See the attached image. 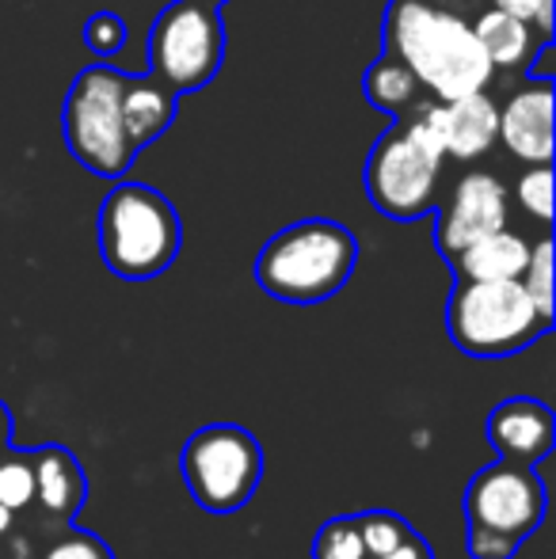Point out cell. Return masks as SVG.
<instances>
[{
	"label": "cell",
	"instance_id": "cell-5",
	"mask_svg": "<svg viewBox=\"0 0 556 559\" xmlns=\"http://www.w3.org/2000/svg\"><path fill=\"white\" fill-rule=\"evenodd\" d=\"M122 92H127V73L111 66H92L76 73L61 107L69 153L99 179H122L138 160V148L130 145L127 122H122Z\"/></svg>",
	"mask_w": 556,
	"mask_h": 559
},
{
	"label": "cell",
	"instance_id": "cell-30",
	"mask_svg": "<svg viewBox=\"0 0 556 559\" xmlns=\"http://www.w3.org/2000/svg\"><path fill=\"white\" fill-rule=\"evenodd\" d=\"M15 442V423H12V407L0 400V453Z\"/></svg>",
	"mask_w": 556,
	"mask_h": 559
},
{
	"label": "cell",
	"instance_id": "cell-23",
	"mask_svg": "<svg viewBox=\"0 0 556 559\" xmlns=\"http://www.w3.org/2000/svg\"><path fill=\"white\" fill-rule=\"evenodd\" d=\"M522 289L530 294V301L537 305L542 317L553 320V240H537L530 248V259H527V271H522Z\"/></svg>",
	"mask_w": 556,
	"mask_h": 559
},
{
	"label": "cell",
	"instance_id": "cell-6",
	"mask_svg": "<svg viewBox=\"0 0 556 559\" xmlns=\"http://www.w3.org/2000/svg\"><path fill=\"white\" fill-rule=\"evenodd\" d=\"M179 476H184L191 499L206 514H237L252 502L263 479V445L248 427L237 423H210L194 430L179 453Z\"/></svg>",
	"mask_w": 556,
	"mask_h": 559
},
{
	"label": "cell",
	"instance_id": "cell-21",
	"mask_svg": "<svg viewBox=\"0 0 556 559\" xmlns=\"http://www.w3.org/2000/svg\"><path fill=\"white\" fill-rule=\"evenodd\" d=\"M312 559H370L363 545V533H358V518H328L317 530V537H312Z\"/></svg>",
	"mask_w": 556,
	"mask_h": 559
},
{
	"label": "cell",
	"instance_id": "cell-25",
	"mask_svg": "<svg viewBox=\"0 0 556 559\" xmlns=\"http://www.w3.org/2000/svg\"><path fill=\"white\" fill-rule=\"evenodd\" d=\"M84 43L96 58H115L127 46V20L119 12H96L84 23Z\"/></svg>",
	"mask_w": 556,
	"mask_h": 559
},
{
	"label": "cell",
	"instance_id": "cell-14",
	"mask_svg": "<svg viewBox=\"0 0 556 559\" xmlns=\"http://www.w3.org/2000/svg\"><path fill=\"white\" fill-rule=\"evenodd\" d=\"M438 126H442V153L453 160H476L496 145L499 107L484 92H469L458 99H438Z\"/></svg>",
	"mask_w": 556,
	"mask_h": 559
},
{
	"label": "cell",
	"instance_id": "cell-11",
	"mask_svg": "<svg viewBox=\"0 0 556 559\" xmlns=\"http://www.w3.org/2000/svg\"><path fill=\"white\" fill-rule=\"evenodd\" d=\"M31 453H35V499H31L27 518L46 533H58L81 514L84 499H88V476H84L76 453H69L58 442L38 445Z\"/></svg>",
	"mask_w": 556,
	"mask_h": 559
},
{
	"label": "cell",
	"instance_id": "cell-2",
	"mask_svg": "<svg viewBox=\"0 0 556 559\" xmlns=\"http://www.w3.org/2000/svg\"><path fill=\"white\" fill-rule=\"evenodd\" d=\"M358 240L347 225L305 217L279 228L256 259V282L268 297L286 305H320L351 282Z\"/></svg>",
	"mask_w": 556,
	"mask_h": 559
},
{
	"label": "cell",
	"instance_id": "cell-18",
	"mask_svg": "<svg viewBox=\"0 0 556 559\" xmlns=\"http://www.w3.org/2000/svg\"><path fill=\"white\" fill-rule=\"evenodd\" d=\"M473 35L481 43L484 58L492 61V69H514L530 53V23L519 20L514 12H504V8H488V12L476 15Z\"/></svg>",
	"mask_w": 556,
	"mask_h": 559
},
{
	"label": "cell",
	"instance_id": "cell-15",
	"mask_svg": "<svg viewBox=\"0 0 556 559\" xmlns=\"http://www.w3.org/2000/svg\"><path fill=\"white\" fill-rule=\"evenodd\" d=\"M176 111H179V92H171L168 84L153 81V76H127L122 122H127V138L138 153L176 122Z\"/></svg>",
	"mask_w": 556,
	"mask_h": 559
},
{
	"label": "cell",
	"instance_id": "cell-20",
	"mask_svg": "<svg viewBox=\"0 0 556 559\" xmlns=\"http://www.w3.org/2000/svg\"><path fill=\"white\" fill-rule=\"evenodd\" d=\"M355 518H358V533H363V545L370 559L393 552L397 545H404V540L416 533V525L404 522L393 510H363V514H355Z\"/></svg>",
	"mask_w": 556,
	"mask_h": 559
},
{
	"label": "cell",
	"instance_id": "cell-29",
	"mask_svg": "<svg viewBox=\"0 0 556 559\" xmlns=\"http://www.w3.org/2000/svg\"><path fill=\"white\" fill-rule=\"evenodd\" d=\"M378 559H435V552H430V545L419 537V533H412L404 545H397L393 552H386V556H378Z\"/></svg>",
	"mask_w": 556,
	"mask_h": 559
},
{
	"label": "cell",
	"instance_id": "cell-4",
	"mask_svg": "<svg viewBox=\"0 0 556 559\" xmlns=\"http://www.w3.org/2000/svg\"><path fill=\"white\" fill-rule=\"evenodd\" d=\"M450 343L469 358H511L553 332V320L537 312L519 278L473 282L458 278L446 301Z\"/></svg>",
	"mask_w": 556,
	"mask_h": 559
},
{
	"label": "cell",
	"instance_id": "cell-12",
	"mask_svg": "<svg viewBox=\"0 0 556 559\" xmlns=\"http://www.w3.org/2000/svg\"><path fill=\"white\" fill-rule=\"evenodd\" d=\"M484 438L504 461L514 464H542L556 445L553 407L534 396H511L492 407L484 423Z\"/></svg>",
	"mask_w": 556,
	"mask_h": 559
},
{
	"label": "cell",
	"instance_id": "cell-28",
	"mask_svg": "<svg viewBox=\"0 0 556 559\" xmlns=\"http://www.w3.org/2000/svg\"><path fill=\"white\" fill-rule=\"evenodd\" d=\"M553 61H556V43H553V38H542V50L534 53L527 76H530V81H556V76H553Z\"/></svg>",
	"mask_w": 556,
	"mask_h": 559
},
{
	"label": "cell",
	"instance_id": "cell-26",
	"mask_svg": "<svg viewBox=\"0 0 556 559\" xmlns=\"http://www.w3.org/2000/svg\"><path fill=\"white\" fill-rule=\"evenodd\" d=\"M50 533L43 530L38 522H31L27 514L15 518V530L0 540V559H38V548Z\"/></svg>",
	"mask_w": 556,
	"mask_h": 559
},
{
	"label": "cell",
	"instance_id": "cell-10",
	"mask_svg": "<svg viewBox=\"0 0 556 559\" xmlns=\"http://www.w3.org/2000/svg\"><path fill=\"white\" fill-rule=\"evenodd\" d=\"M507 228V191L488 171H469L453 183L450 199L438 206L435 222V248L442 259H453L461 248L488 233Z\"/></svg>",
	"mask_w": 556,
	"mask_h": 559
},
{
	"label": "cell",
	"instance_id": "cell-7",
	"mask_svg": "<svg viewBox=\"0 0 556 559\" xmlns=\"http://www.w3.org/2000/svg\"><path fill=\"white\" fill-rule=\"evenodd\" d=\"M225 61V15L206 0H171L149 35V76L171 92H199Z\"/></svg>",
	"mask_w": 556,
	"mask_h": 559
},
{
	"label": "cell",
	"instance_id": "cell-16",
	"mask_svg": "<svg viewBox=\"0 0 556 559\" xmlns=\"http://www.w3.org/2000/svg\"><path fill=\"white\" fill-rule=\"evenodd\" d=\"M530 259V243L522 236L507 233H488L481 240H473L469 248H461L453 259L446 263L453 266L458 278H473V282H504V278H522Z\"/></svg>",
	"mask_w": 556,
	"mask_h": 559
},
{
	"label": "cell",
	"instance_id": "cell-8",
	"mask_svg": "<svg viewBox=\"0 0 556 559\" xmlns=\"http://www.w3.org/2000/svg\"><path fill=\"white\" fill-rule=\"evenodd\" d=\"M438 176L442 156L419 148L401 126H393L374 141L363 187L374 210H381L389 222H419L438 206Z\"/></svg>",
	"mask_w": 556,
	"mask_h": 559
},
{
	"label": "cell",
	"instance_id": "cell-24",
	"mask_svg": "<svg viewBox=\"0 0 556 559\" xmlns=\"http://www.w3.org/2000/svg\"><path fill=\"white\" fill-rule=\"evenodd\" d=\"M519 202L530 217L542 225L553 222V168L549 164H527L519 179Z\"/></svg>",
	"mask_w": 556,
	"mask_h": 559
},
{
	"label": "cell",
	"instance_id": "cell-9",
	"mask_svg": "<svg viewBox=\"0 0 556 559\" xmlns=\"http://www.w3.org/2000/svg\"><path fill=\"white\" fill-rule=\"evenodd\" d=\"M545 507H549V495H545L534 464H514L504 456L484 464L465 484V499H461L469 530L496 533L504 540H514L519 548L545 522Z\"/></svg>",
	"mask_w": 556,
	"mask_h": 559
},
{
	"label": "cell",
	"instance_id": "cell-31",
	"mask_svg": "<svg viewBox=\"0 0 556 559\" xmlns=\"http://www.w3.org/2000/svg\"><path fill=\"white\" fill-rule=\"evenodd\" d=\"M206 4H214V8H225V4H229V0H206Z\"/></svg>",
	"mask_w": 556,
	"mask_h": 559
},
{
	"label": "cell",
	"instance_id": "cell-17",
	"mask_svg": "<svg viewBox=\"0 0 556 559\" xmlns=\"http://www.w3.org/2000/svg\"><path fill=\"white\" fill-rule=\"evenodd\" d=\"M363 96L370 107H381V111L404 118L423 99V84L416 81V73H412L404 61H397L393 53H381V58L366 69Z\"/></svg>",
	"mask_w": 556,
	"mask_h": 559
},
{
	"label": "cell",
	"instance_id": "cell-27",
	"mask_svg": "<svg viewBox=\"0 0 556 559\" xmlns=\"http://www.w3.org/2000/svg\"><path fill=\"white\" fill-rule=\"evenodd\" d=\"M492 8L514 12L519 20H527L530 27H537L542 38H553V0H492Z\"/></svg>",
	"mask_w": 556,
	"mask_h": 559
},
{
	"label": "cell",
	"instance_id": "cell-19",
	"mask_svg": "<svg viewBox=\"0 0 556 559\" xmlns=\"http://www.w3.org/2000/svg\"><path fill=\"white\" fill-rule=\"evenodd\" d=\"M35 499V453L8 445L0 453V507L12 514H27Z\"/></svg>",
	"mask_w": 556,
	"mask_h": 559
},
{
	"label": "cell",
	"instance_id": "cell-3",
	"mask_svg": "<svg viewBox=\"0 0 556 559\" xmlns=\"http://www.w3.org/2000/svg\"><path fill=\"white\" fill-rule=\"evenodd\" d=\"M99 255L122 282L161 278L179 255L184 225L168 199L149 183H115L96 217Z\"/></svg>",
	"mask_w": 556,
	"mask_h": 559
},
{
	"label": "cell",
	"instance_id": "cell-1",
	"mask_svg": "<svg viewBox=\"0 0 556 559\" xmlns=\"http://www.w3.org/2000/svg\"><path fill=\"white\" fill-rule=\"evenodd\" d=\"M386 53L416 73L430 99L484 92L496 73L476 43L473 23L442 0H389Z\"/></svg>",
	"mask_w": 556,
	"mask_h": 559
},
{
	"label": "cell",
	"instance_id": "cell-13",
	"mask_svg": "<svg viewBox=\"0 0 556 559\" xmlns=\"http://www.w3.org/2000/svg\"><path fill=\"white\" fill-rule=\"evenodd\" d=\"M553 88L556 81H527L499 111L496 138L519 156L522 164L553 160Z\"/></svg>",
	"mask_w": 556,
	"mask_h": 559
},
{
	"label": "cell",
	"instance_id": "cell-22",
	"mask_svg": "<svg viewBox=\"0 0 556 559\" xmlns=\"http://www.w3.org/2000/svg\"><path fill=\"white\" fill-rule=\"evenodd\" d=\"M38 559H115V552L104 537H96V533L81 530V525L73 522L43 540Z\"/></svg>",
	"mask_w": 556,
	"mask_h": 559
}]
</instances>
